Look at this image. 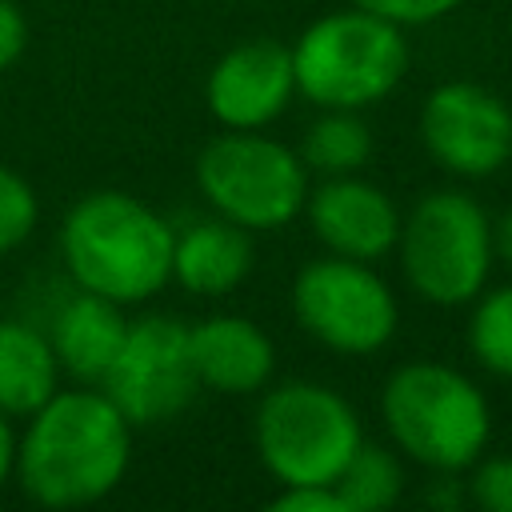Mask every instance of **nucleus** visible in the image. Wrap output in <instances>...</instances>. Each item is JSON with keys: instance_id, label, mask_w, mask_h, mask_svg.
Segmentation results:
<instances>
[{"instance_id": "obj_17", "label": "nucleus", "mask_w": 512, "mask_h": 512, "mask_svg": "<svg viewBox=\"0 0 512 512\" xmlns=\"http://www.w3.org/2000/svg\"><path fill=\"white\" fill-rule=\"evenodd\" d=\"M332 488L344 512H384L404 492V464L392 448L360 440V448L352 452V460L344 464Z\"/></svg>"}, {"instance_id": "obj_21", "label": "nucleus", "mask_w": 512, "mask_h": 512, "mask_svg": "<svg viewBox=\"0 0 512 512\" xmlns=\"http://www.w3.org/2000/svg\"><path fill=\"white\" fill-rule=\"evenodd\" d=\"M472 480H468V496L472 504H480L484 512H512V456H480L472 464Z\"/></svg>"}, {"instance_id": "obj_2", "label": "nucleus", "mask_w": 512, "mask_h": 512, "mask_svg": "<svg viewBox=\"0 0 512 512\" xmlns=\"http://www.w3.org/2000/svg\"><path fill=\"white\" fill-rule=\"evenodd\" d=\"M172 224L132 192L80 196L60 224V260L76 288L124 304L152 300L172 280Z\"/></svg>"}, {"instance_id": "obj_4", "label": "nucleus", "mask_w": 512, "mask_h": 512, "mask_svg": "<svg viewBox=\"0 0 512 512\" xmlns=\"http://www.w3.org/2000/svg\"><path fill=\"white\" fill-rule=\"evenodd\" d=\"M296 92L316 108H372L408 72L404 28L356 4L312 20L292 44Z\"/></svg>"}, {"instance_id": "obj_25", "label": "nucleus", "mask_w": 512, "mask_h": 512, "mask_svg": "<svg viewBox=\"0 0 512 512\" xmlns=\"http://www.w3.org/2000/svg\"><path fill=\"white\" fill-rule=\"evenodd\" d=\"M12 472H16V432H12V416L0 412V492L12 480Z\"/></svg>"}, {"instance_id": "obj_7", "label": "nucleus", "mask_w": 512, "mask_h": 512, "mask_svg": "<svg viewBox=\"0 0 512 512\" xmlns=\"http://www.w3.org/2000/svg\"><path fill=\"white\" fill-rule=\"evenodd\" d=\"M196 188L216 216L248 232H276L308 204V164L260 128H228L200 148Z\"/></svg>"}, {"instance_id": "obj_20", "label": "nucleus", "mask_w": 512, "mask_h": 512, "mask_svg": "<svg viewBox=\"0 0 512 512\" xmlns=\"http://www.w3.org/2000/svg\"><path fill=\"white\" fill-rule=\"evenodd\" d=\"M36 220H40V204L32 184L8 164H0V256L16 252L32 236Z\"/></svg>"}, {"instance_id": "obj_10", "label": "nucleus", "mask_w": 512, "mask_h": 512, "mask_svg": "<svg viewBox=\"0 0 512 512\" xmlns=\"http://www.w3.org/2000/svg\"><path fill=\"white\" fill-rule=\"evenodd\" d=\"M428 156L464 180H484L512 160V108L484 84L448 80L420 108Z\"/></svg>"}, {"instance_id": "obj_9", "label": "nucleus", "mask_w": 512, "mask_h": 512, "mask_svg": "<svg viewBox=\"0 0 512 512\" xmlns=\"http://www.w3.org/2000/svg\"><path fill=\"white\" fill-rule=\"evenodd\" d=\"M100 388L128 416L132 428H156L176 420L200 388L188 328L172 316L128 320L124 344L108 364Z\"/></svg>"}, {"instance_id": "obj_11", "label": "nucleus", "mask_w": 512, "mask_h": 512, "mask_svg": "<svg viewBox=\"0 0 512 512\" xmlns=\"http://www.w3.org/2000/svg\"><path fill=\"white\" fill-rule=\"evenodd\" d=\"M296 96L292 48L280 40H244L228 48L204 84V100L224 128H268Z\"/></svg>"}, {"instance_id": "obj_14", "label": "nucleus", "mask_w": 512, "mask_h": 512, "mask_svg": "<svg viewBox=\"0 0 512 512\" xmlns=\"http://www.w3.org/2000/svg\"><path fill=\"white\" fill-rule=\"evenodd\" d=\"M252 232L212 216L176 232L172 248V280L192 296H228L252 272Z\"/></svg>"}, {"instance_id": "obj_13", "label": "nucleus", "mask_w": 512, "mask_h": 512, "mask_svg": "<svg viewBox=\"0 0 512 512\" xmlns=\"http://www.w3.org/2000/svg\"><path fill=\"white\" fill-rule=\"evenodd\" d=\"M188 348L196 364L200 388L220 396H252L264 392L276 372L272 336L244 316H208L188 328Z\"/></svg>"}, {"instance_id": "obj_22", "label": "nucleus", "mask_w": 512, "mask_h": 512, "mask_svg": "<svg viewBox=\"0 0 512 512\" xmlns=\"http://www.w3.org/2000/svg\"><path fill=\"white\" fill-rule=\"evenodd\" d=\"M364 12H376L400 28H416V24H432V20H444L448 12H456L464 0H348Z\"/></svg>"}, {"instance_id": "obj_24", "label": "nucleus", "mask_w": 512, "mask_h": 512, "mask_svg": "<svg viewBox=\"0 0 512 512\" xmlns=\"http://www.w3.org/2000/svg\"><path fill=\"white\" fill-rule=\"evenodd\" d=\"M28 48V20L12 0H0V72L12 68Z\"/></svg>"}, {"instance_id": "obj_19", "label": "nucleus", "mask_w": 512, "mask_h": 512, "mask_svg": "<svg viewBox=\"0 0 512 512\" xmlns=\"http://www.w3.org/2000/svg\"><path fill=\"white\" fill-rule=\"evenodd\" d=\"M468 348L476 364L500 380H512V284L484 288L468 320Z\"/></svg>"}, {"instance_id": "obj_18", "label": "nucleus", "mask_w": 512, "mask_h": 512, "mask_svg": "<svg viewBox=\"0 0 512 512\" xmlns=\"http://www.w3.org/2000/svg\"><path fill=\"white\" fill-rule=\"evenodd\" d=\"M368 156H372V132L348 108H324V116L308 128L304 148H300V160L324 176L360 172Z\"/></svg>"}, {"instance_id": "obj_16", "label": "nucleus", "mask_w": 512, "mask_h": 512, "mask_svg": "<svg viewBox=\"0 0 512 512\" xmlns=\"http://www.w3.org/2000/svg\"><path fill=\"white\" fill-rule=\"evenodd\" d=\"M60 388V360L48 332L28 320H0V412L32 416Z\"/></svg>"}, {"instance_id": "obj_12", "label": "nucleus", "mask_w": 512, "mask_h": 512, "mask_svg": "<svg viewBox=\"0 0 512 512\" xmlns=\"http://www.w3.org/2000/svg\"><path fill=\"white\" fill-rule=\"evenodd\" d=\"M308 224L332 256L348 260H384L400 240V212L392 196L360 176H328L320 188H308Z\"/></svg>"}, {"instance_id": "obj_6", "label": "nucleus", "mask_w": 512, "mask_h": 512, "mask_svg": "<svg viewBox=\"0 0 512 512\" xmlns=\"http://www.w3.org/2000/svg\"><path fill=\"white\" fill-rule=\"evenodd\" d=\"M252 440L264 472L280 484H336L364 440L356 408L320 380H288L264 392Z\"/></svg>"}, {"instance_id": "obj_26", "label": "nucleus", "mask_w": 512, "mask_h": 512, "mask_svg": "<svg viewBox=\"0 0 512 512\" xmlns=\"http://www.w3.org/2000/svg\"><path fill=\"white\" fill-rule=\"evenodd\" d=\"M492 248H496V256L512 268V208L492 224Z\"/></svg>"}, {"instance_id": "obj_3", "label": "nucleus", "mask_w": 512, "mask_h": 512, "mask_svg": "<svg viewBox=\"0 0 512 512\" xmlns=\"http://www.w3.org/2000/svg\"><path fill=\"white\" fill-rule=\"evenodd\" d=\"M380 416L392 444L428 472L472 468L492 436L488 396L452 364H400L380 392Z\"/></svg>"}, {"instance_id": "obj_8", "label": "nucleus", "mask_w": 512, "mask_h": 512, "mask_svg": "<svg viewBox=\"0 0 512 512\" xmlns=\"http://www.w3.org/2000/svg\"><path fill=\"white\" fill-rule=\"evenodd\" d=\"M292 316L324 348L340 356L380 352L400 324V308L384 276L368 260L320 256L308 260L292 280Z\"/></svg>"}, {"instance_id": "obj_5", "label": "nucleus", "mask_w": 512, "mask_h": 512, "mask_svg": "<svg viewBox=\"0 0 512 512\" xmlns=\"http://www.w3.org/2000/svg\"><path fill=\"white\" fill-rule=\"evenodd\" d=\"M396 248L408 288L436 308L472 304L488 288L496 260L484 204L456 188L420 196L416 208L400 220Z\"/></svg>"}, {"instance_id": "obj_15", "label": "nucleus", "mask_w": 512, "mask_h": 512, "mask_svg": "<svg viewBox=\"0 0 512 512\" xmlns=\"http://www.w3.org/2000/svg\"><path fill=\"white\" fill-rule=\"evenodd\" d=\"M124 332H128V320H124L120 304L80 288L52 316L48 340L60 360V372H68L80 384H100L124 344Z\"/></svg>"}, {"instance_id": "obj_23", "label": "nucleus", "mask_w": 512, "mask_h": 512, "mask_svg": "<svg viewBox=\"0 0 512 512\" xmlns=\"http://www.w3.org/2000/svg\"><path fill=\"white\" fill-rule=\"evenodd\" d=\"M276 512H344L332 484H284L280 496L268 500Z\"/></svg>"}, {"instance_id": "obj_1", "label": "nucleus", "mask_w": 512, "mask_h": 512, "mask_svg": "<svg viewBox=\"0 0 512 512\" xmlns=\"http://www.w3.org/2000/svg\"><path fill=\"white\" fill-rule=\"evenodd\" d=\"M16 440V480L40 508L104 500L132 464V424L104 388H56Z\"/></svg>"}]
</instances>
